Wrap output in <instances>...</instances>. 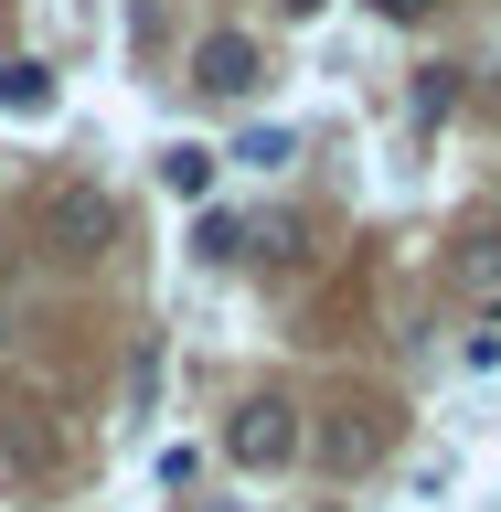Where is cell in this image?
I'll use <instances>...</instances> for the list:
<instances>
[{"mask_svg":"<svg viewBox=\"0 0 501 512\" xmlns=\"http://www.w3.org/2000/svg\"><path fill=\"white\" fill-rule=\"evenodd\" d=\"M384 459V416H331L320 427V470H374Z\"/></svg>","mask_w":501,"mask_h":512,"instance_id":"cell-4","label":"cell"},{"mask_svg":"<svg viewBox=\"0 0 501 512\" xmlns=\"http://www.w3.org/2000/svg\"><path fill=\"white\" fill-rule=\"evenodd\" d=\"M43 224H54V246H64V256H96L107 235H118V203H107L96 182H75V192H54V214H43Z\"/></svg>","mask_w":501,"mask_h":512,"instance_id":"cell-3","label":"cell"},{"mask_svg":"<svg viewBox=\"0 0 501 512\" xmlns=\"http://www.w3.org/2000/svg\"><path fill=\"white\" fill-rule=\"evenodd\" d=\"M160 182L182 192V203H203V192H214V150H192V139H182V150H160Z\"/></svg>","mask_w":501,"mask_h":512,"instance_id":"cell-6","label":"cell"},{"mask_svg":"<svg viewBox=\"0 0 501 512\" xmlns=\"http://www.w3.org/2000/svg\"><path fill=\"white\" fill-rule=\"evenodd\" d=\"M278 11H288V22H310V11H320V0H278Z\"/></svg>","mask_w":501,"mask_h":512,"instance_id":"cell-8","label":"cell"},{"mask_svg":"<svg viewBox=\"0 0 501 512\" xmlns=\"http://www.w3.org/2000/svg\"><path fill=\"white\" fill-rule=\"evenodd\" d=\"M224 459H235V470H288V459H299V406H288V395H246V406H235V427H224Z\"/></svg>","mask_w":501,"mask_h":512,"instance_id":"cell-1","label":"cell"},{"mask_svg":"<svg viewBox=\"0 0 501 512\" xmlns=\"http://www.w3.org/2000/svg\"><path fill=\"white\" fill-rule=\"evenodd\" d=\"M384 22H427V11H438V0H374Z\"/></svg>","mask_w":501,"mask_h":512,"instance_id":"cell-7","label":"cell"},{"mask_svg":"<svg viewBox=\"0 0 501 512\" xmlns=\"http://www.w3.org/2000/svg\"><path fill=\"white\" fill-rule=\"evenodd\" d=\"M192 86H203V96H256V86H267V54H256L246 32H214V43L192 54Z\"/></svg>","mask_w":501,"mask_h":512,"instance_id":"cell-2","label":"cell"},{"mask_svg":"<svg viewBox=\"0 0 501 512\" xmlns=\"http://www.w3.org/2000/svg\"><path fill=\"white\" fill-rule=\"evenodd\" d=\"M0 107H11V118H43V107H54V75H43L32 54H11L0 64Z\"/></svg>","mask_w":501,"mask_h":512,"instance_id":"cell-5","label":"cell"}]
</instances>
